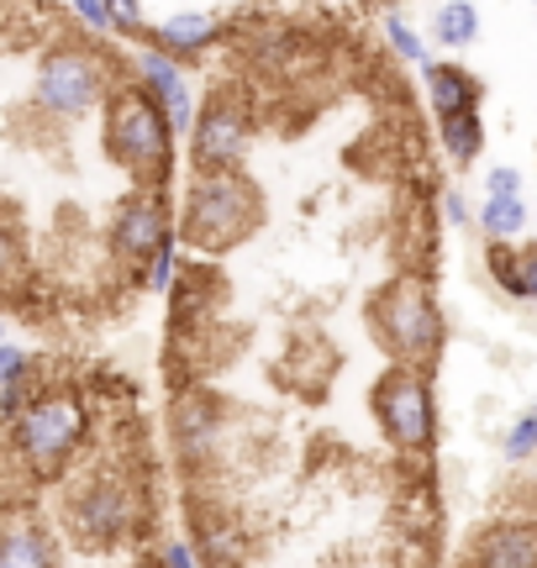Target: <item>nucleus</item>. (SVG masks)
Instances as JSON below:
<instances>
[{"instance_id": "obj_15", "label": "nucleus", "mask_w": 537, "mask_h": 568, "mask_svg": "<svg viewBox=\"0 0 537 568\" xmlns=\"http://www.w3.org/2000/svg\"><path fill=\"white\" fill-rule=\"evenodd\" d=\"M422 80H427V101H433L437 122L443 116H464V111H479V80L458 63H422Z\"/></svg>"}, {"instance_id": "obj_8", "label": "nucleus", "mask_w": 537, "mask_h": 568, "mask_svg": "<svg viewBox=\"0 0 537 568\" xmlns=\"http://www.w3.org/2000/svg\"><path fill=\"white\" fill-rule=\"evenodd\" d=\"M253 105L237 90H216L206 105H195V126H190V159L195 174H222V169H243L253 148Z\"/></svg>"}, {"instance_id": "obj_25", "label": "nucleus", "mask_w": 537, "mask_h": 568, "mask_svg": "<svg viewBox=\"0 0 537 568\" xmlns=\"http://www.w3.org/2000/svg\"><path fill=\"white\" fill-rule=\"evenodd\" d=\"M69 11H74V21H80L84 32H95V38L116 32V21H111V6H105V0H69Z\"/></svg>"}, {"instance_id": "obj_4", "label": "nucleus", "mask_w": 537, "mask_h": 568, "mask_svg": "<svg viewBox=\"0 0 537 568\" xmlns=\"http://www.w3.org/2000/svg\"><path fill=\"white\" fill-rule=\"evenodd\" d=\"M148 516L143 479H132L126 468H90L63 485V527L80 537L84 548H122L126 537H138Z\"/></svg>"}, {"instance_id": "obj_19", "label": "nucleus", "mask_w": 537, "mask_h": 568, "mask_svg": "<svg viewBox=\"0 0 537 568\" xmlns=\"http://www.w3.org/2000/svg\"><path fill=\"white\" fill-rule=\"evenodd\" d=\"M521 226H527V205L521 201H485L479 205V232L490 243H511Z\"/></svg>"}, {"instance_id": "obj_24", "label": "nucleus", "mask_w": 537, "mask_h": 568, "mask_svg": "<svg viewBox=\"0 0 537 568\" xmlns=\"http://www.w3.org/2000/svg\"><path fill=\"white\" fill-rule=\"evenodd\" d=\"M500 453H506L511 464H521V458H533V453H537V416H533V410H527V416H521V422L506 432Z\"/></svg>"}, {"instance_id": "obj_21", "label": "nucleus", "mask_w": 537, "mask_h": 568, "mask_svg": "<svg viewBox=\"0 0 537 568\" xmlns=\"http://www.w3.org/2000/svg\"><path fill=\"white\" fill-rule=\"evenodd\" d=\"M511 295L517 301H537V243L511 253Z\"/></svg>"}, {"instance_id": "obj_29", "label": "nucleus", "mask_w": 537, "mask_h": 568, "mask_svg": "<svg viewBox=\"0 0 537 568\" xmlns=\"http://www.w3.org/2000/svg\"><path fill=\"white\" fill-rule=\"evenodd\" d=\"M443 211H448V222H454V226H469V205H464V195H458V190H448V195H443Z\"/></svg>"}, {"instance_id": "obj_22", "label": "nucleus", "mask_w": 537, "mask_h": 568, "mask_svg": "<svg viewBox=\"0 0 537 568\" xmlns=\"http://www.w3.org/2000/svg\"><path fill=\"white\" fill-rule=\"evenodd\" d=\"M32 368H38V358H32L27 347L0 343V389H6V385H27V379H32Z\"/></svg>"}, {"instance_id": "obj_28", "label": "nucleus", "mask_w": 537, "mask_h": 568, "mask_svg": "<svg viewBox=\"0 0 537 568\" xmlns=\"http://www.w3.org/2000/svg\"><path fill=\"white\" fill-rule=\"evenodd\" d=\"M490 201H521V174L517 169H490Z\"/></svg>"}, {"instance_id": "obj_11", "label": "nucleus", "mask_w": 537, "mask_h": 568, "mask_svg": "<svg viewBox=\"0 0 537 568\" xmlns=\"http://www.w3.org/2000/svg\"><path fill=\"white\" fill-rule=\"evenodd\" d=\"M132 69H138V90L164 111L169 132H174V138H190V126H195V90H190V80H185V63L159 53V48H143V53L132 59Z\"/></svg>"}, {"instance_id": "obj_5", "label": "nucleus", "mask_w": 537, "mask_h": 568, "mask_svg": "<svg viewBox=\"0 0 537 568\" xmlns=\"http://www.w3.org/2000/svg\"><path fill=\"white\" fill-rule=\"evenodd\" d=\"M101 105H105V122H101L105 159L122 163L138 184L159 190L169 163H174V132H169L164 111L148 101L138 84H111V95Z\"/></svg>"}, {"instance_id": "obj_1", "label": "nucleus", "mask_w": 537, "mask_h": 568, "mask_svg": "<svg viewBox=\"0 0 537 568\" xmlns=\"http://www.w3.org/2000/svg\"><path fill=\"white\" fill-rule=\"evenodd\" d=\"M264 190L243 174V169H222V174H195L185 195V211L174 222V237L195 247L201 258H222L232 247H243L264 226Z\"/></svg>"}, {"instance_id": "obj_6", "label": "nucleus", "mask_w": 537, "mask_h": 568, "mask_svg": "<svg viewBox=\"0 0 537 568\" xmlns=\"http://www.w3.org/2000/svg\"><path fill=\"white\" fill-rule=\"evenodd\" d=\"M111 95V69L95 48L84 42H53L38 59V84H32V101L42 116L53 122H80L84 111Z\"/></svg>"}, {"instance_id": "obj_17", "label": "nucleus", "mask_w": 537, "mask_h": 568, "mask_svg": "<svg viewBox=\"0 0 537 568\" xmlns=\"http://www.w3.org/2000/svg\"><path fill=\"white\" fill-rule=\"evenodd\" d=\"M443 153L458 163V169H469L479 159V148H485V122H479V111H464V116H443Z\"/></svg>"}, {"instance_id": "obj_13", "label": "nucleus", "mask_w": 537, "mask_h": 568, "mask_svg": "<svg viewBox=\"0 0 537 568\" xmlns=\"http://www.w3.org/2000/svg\"><path fill=\"white\" fill-rule=\"evenodd\" d=\"M469 568H537V527L533 521H496L475 537Z\"/></svg>"}, {"instance_id": "obj_20", "label": "nucleus", "mask_w": 537, "mask_h": 568, "mask_svg": "<svg viewBox=\"0 0 537 568\" xmlns=\"http://www.w3.org/2000/svg\"><path fill=\"white\" fill-rule=\"evenodd\" d=\"M385 38H391L395 53H401L406 63H416V69H422V63H433V59H427V42L406 27V17H395V11H391V17H385Z\"/></svg>"}, {"instance_id": "obj_2", "label": "nucleus", "mask_w": 537, "mask_h": 568, "mask_svg": "<svg viewBox=\"0 0 537 568\" xmlns=\"http://www.w3.org/2000/svg\"><path fill=\"white\" fill-rule=\"evenodd\" d=\"M369 332H374V343L391 353V364L433 374L437 353H443V337H448L433 284L416 280V274L385 280L369 295Z\"/></svg>"}, {"instance_id": "obj_30", "label": "nucleus", "mask_w": 537, "mask_h": 568, "mask_svg": "<svg viewBox=\"0 0 537 568\" xmlns=\"http://www.w3.org/2000/svg\"><path fill=\"white\" fill-rule=\"evenodd\" d=\"M0 343H11V326H6V316H0Z\"/></svg>"}, {"instance_id": "obj_26", "label": "nucleus", "mask_w": 537, "mask_h": 568, "mask_svg": "<svg viewBox=\"0 0 537 568\" xmlns=\"http://www.w3.org/2000/svg\"><path fill=\"white\" fill-rule=\"evenodd\" d=\"M159 568H201V552L190 548L185 537H164L159 542Z\"/></svg>"}, {"instance_id": "obj_12", "label": "nucleus", "mask_w": 537, "mask_h": 568, "mask_svg": "<svg viewBox=\"0 0 537 568\" xmlns=\"http://www.w3.org/2000/svg\"><path fill=\"white\" fill-rule=\"evenodd\" d=\"M0 568H63L59 531L42 516H6L0 521Z\"/></svg>"}, {"instance_id": "obj_16", "label": "nucleus", "mask_w": 537, "mask_h": 568, "mask_svg": "<svg viewBox=\"0 0 537 568\" xmlns=\"http://www.w3.org/2000/svg\"><path fill=\"white\" fill-rule=\"evenodd\" d=\"M32 280V258H27V237L11 216H0V295H21Z\"/></svg>"}, {"instance_id": "obj_31", "label": "nucleus", "mask_w": 537, "mask_h": 568, "mask_svg": "<svg viewBox=\"0 0 537 568\" xmlns=\"http://www.w3.org/2000/svg\"><path fill=\"white\" fill-rule=\"evenodd\" d=\"M533 416H537V406H533Z\"/></svg>"}, {"instance_id": "obj_27", "label": "nucleus", "mask_w": 537, "mask_h": 568, "mask_svg": "<svg viewBox=\"0 0 537 568\" xmlns=\"http://www.w3.org/2000/svg\"><path fill=\"white\" fill-rule=\"evenodd\" d=\"M116 32H143V0H105Z\"/></svg>"}, {"instance_id": "obj_10", "label": "nucleus", "mask_w": 537, "mask_h": 568, "mask_svg": "<svg viewBox=\"0 0 537 568\" xmlns=\"http://www.w3.org/2000/svg\"><path fill=\"white\" fill-rule=\"evenodd\" d=\"M169 437H174V453L185 458L190 468L211 464L222 453V437H227V410L211 389H190L185 400H174V416H169Z\"/></svg>"}, {"instance_id": "obj_18", "label": "nucleus", "mask_w": 537, "mask_h": 568, "mask_svg": "<svg viewBox=\"0 0 537 568\" xmlns=\"http://www.w3.org/2000/svg\"><path fill=\"white\" fill-rule=\"evenodd\" d=\"M433 38L443 42V48H469V42L479 38V11L469 0H448L433 17Z\"/></svg>"}, {"instance_id": "obj_9", "label": "nucleus", "mask_w": 537, "mask_h": 568, "mask_svg": "<svg viewBox=\"0 0 537 568\" xmlns=\"http://www.w3.org/2000/svg\"><path fill=\"white\" fill-rule=\"evenodd\" d=\"M105 243L132 268H143L153 253H164V247L174 243V216H169L164 190L138 184L132 195H122L116 211H111V226H105Z\"/></svg>"}, {"instance_id": "obj_14", "label": "nucleus", "mask_w": 537, "mask_h": 568, "mask_svg": "<svg viewBox=\"0 0 537 568\" xmlns=\"http://www.w3.org/2000/svg\"><path fill=\"white\" fill-rule=\"evenodd\" d=\"M222 38V17L216 11H174L153 27V42H159V53L185 63L190 53H206L211 42Z\"/></svg>"}, {"instance_id": "obj_3", "label": "nucleus", "mask_w": 537, "mask_h": 568, "mask_svg": "<svg viewBox=\"0 0 537 568\" xmlns=\"http://www.w3.org/2000/svg\"><path fill=\"white\" fill-rule=\"evenodd\" d=\"M6 432H11L17 464L32 479H59L80 458V447L90 443V410L74 389H42L6 422Z\"/></svg>"}, {"instance_id": "obj_7", "label": "nucleus", "mask_w": 537, "mask_h": 568, "mask_svg": "<svg viewBox=\"0 0 537 568\" xmlns=\"http://www.w3.org/2000/svg\"><path fill=\"white\" fill-rule=\"evenodd\" d=\"M369 410L385 443L401 453H422L437 437V400H433V374L422 368H401L391 364L379 379L369 385Z\"/></svg>"}, {"instance_id": "obj_23", "label": "nucleus", "mask_w": 537, "mask_h": 568, "mask_svg": "<svg viewBox=\"0 0 537 568\" xmlns=\"http://www.w3.org/2000/svg\"><path fill=\"white\" fill-rule=\"evenodd\" d=\"M174 280H180V264H174V243H169L164 253H153L143 264V284L153 295H164V290H174Z\"/></svg>"}]
</instances>
